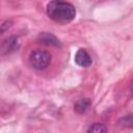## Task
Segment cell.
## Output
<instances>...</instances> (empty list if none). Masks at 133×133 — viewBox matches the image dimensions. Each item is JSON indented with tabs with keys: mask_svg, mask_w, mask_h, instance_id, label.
<instances>
[{
	"mask_svg": "<svg viewBox=\"0 0 133 133\" xmlns=\"http://www.w3.org/2000/svg\"><path fill=\"white\" fill-rule=\"evenodd\" d=\"M47 15L57 23H69L75 19L76 9L65 0H51L47 5Z\"/></svg>",
	"mask_w": 133,
	"mask_h": 133,
	"instance_id": "obj_1",
	"label": "cell"
},
{
	"mask_svg": "<svg viewBox=\"0 0 133 133\" xmlns=\"http://www.w3.org/2000/svg\"><path fill=\"white\" fill-rule=\"evenodd\" d=\"M51 61V55L47 51L34 50L29 55V63L35 70L46 69Z\"/></svg>",
	"mask_w": 133,
	"mask_h": 133,
	"instance_id": "obj_2",
	"label": "cell"
},
{
	"mask_svg": "<svg viewBox=\"0 0 133 133\" xmlns=\"http://www.w3.org/2000/svg\"><path fill=\"white\" fill-rule=\"evenodd\" d=\"M75 62L79 66L87 68L91 64V57L85 49H79L75 54Z\"/></svg>",
	"mask_w": 133,
	"mask_h": 133,
	"instance_id": "obj_3",
	"label": "cell"
},
{
	"mask_svg": "<svg viewBox=\"0 0 133 133\" xmlns=\"http://www.w3.org/2000/svg\"><path fill=\"white\" fill-rule=\"evenodd\" d=\"M19 47V39L16 36H10L8 38H5L1 44V53L2 54H8L15 50H17Z\"/></svg>",
	"mask_w": 133,
	"mask_h": 133,
	"instance_id": "obj_4",
	"label": "cell"
},
{
	"mask_svg": "<svg viewBox=\"0 0 133 133\" xmlns=\"http://www.w3.org/2000/svg\"><path fill=\"white\" fill-rule=\"evenodd\" d=\"M38 42L43 45H46V46H54V47H57L59 46V41L58 38L52 34V33H49V32H43L38 35L37 37Z\"/></svg>",
	"mask_w": 133,
	"mask_h": 133,
	"instance_id": "obj_5",
	"label": "cell"
},
{
	"mask_svg": "<svg viewBox=\"0 0 133 133\" xmlns=\"http://www.w3.org/2000/svg\"><path fill=\"white\" fill-rule=\"evenodd\" d=\"M90 107V100L89 99H81V100H78L75 105H74V109L76 112L82 114V113H85Z\"/></svg>",
	"mask_w": 133,
	"mask_h": 133,
	"instance_id": "obj_6",
	"label": "cell"
},
{
	"mask_svg": "<svg viewBox=\"0 0 133 133\" xmlns=\"http://www.w3.org/2000/svg\"><path fill=\"white\" fill-rule=\"evenodd\" d=\"M107 129L104 125L102 124H94L91 125L88 129H87V132H91V133H102V132H106Z\"/></svg>",
	"mask_w": 133,
	"mask_h": 133,
	"instance_id": "obj_7",
	"label": "cell"
},
{
	"mask_svg": "<svg viewBox=\"0 0 133 133\" xmlns=\"http://www.w3.org/2000/svg\"><path fill=\"white\" fill-rule=\"evenodd\" d=\"M10 24H11V23H10L9 21H5V22H4V23L1 25V32H4V31L6 30V28H7V27L9 28Z\"/></svg>",
	"mask_w": 133,
	"mask_h": 133,
	"instance_id": "obj_8",
	"label": "cell"
},
{
	"mask_svg": "<svg viewBox=\"0 0 133 133\" xmlns=\"http://www.w3.org/2000/svg\"><path fill=\"white\" fill-rule=\"evenodd\" d=\"M130 90H131V94L133 95V80H132V82L130 84Z\"/></svg>",
	"mask_w": 133,
	"mask_h": 133,
	"instance_id": "obj_9",
	"label": "cell"
}]
</instances>
